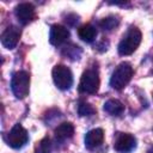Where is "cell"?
Masks as SVG:
<instances>
[{
	"label": "cell",
	"mask_w": 153,
	"mask_h": 153,
	"mask_svg": "<svg viewBox=\"0 0 153 153\" xmlns=\"http://www.w3.org/2000/svg\"><path fill=\"white\" fill-rule=\"evenodd\" d=\"M78 36L82 41H85L87 43H91V42L94 41V38L97 36V30L91 24H84L78 29Z\"/></svg>",
	"instance_id": "cell-13"
},
{
	"label": "cell",
	"mask_w": 153,
	"mask_h": 153,
	"mask_svg": "<svg viewBox=\"0 0 153 153\" xmlns=\"http://www.w3.org/2000/svg\"><path fill=\"white\" fill-rule=\"evenodd\" d=\"M141 38H142V35L137 27H135V26L129 27V30L126 32V35L123 36V38L121 39V42L118 44L120 55L133 54L137 49V47L140 45Z\"/></svg>",
	"instance_id": "cell-1"
},
{
	"label": "cell",
	"mask_w": 153,
	"mask_h": 153,
	"mask_svg": "<svg viewBox=\"0 0 153 153\" xmlns=\"http://www.w3.org/2000/svg\"><path fill=\"white\" fill-rule=\"evenodd\" d=\"M118 24V19H116L115 17H106V18H103L100 22H99V26L103 29V30H112L115 26H117Z\"/></svg>",
	"instance_id": "cell-16"
},
{
	"label": "cell",
	"mask_w": 153,
	"mask_h": 153,
	"mask_svg": "<svg viewBox=\"0 0 153 153\" xmlns=\"http://www.w3.org/2000/svg\"><path fill=\"white\" fill-rule=\"evenodd\" d=\"M69 37V31L67 27L60 24H55L50 29V35H49V41L53 45H60L63 42H66Z\"/></svg>",
	"instance_id": "cell-10"
},
{
	"label": "cell",
	"mask_w": 153,
	"mask_h": 153,
	"mask_svg": "<svg viewBox=\"0 0 153 153\" xmlns=\"http://www.w3.org/2000/svg\"><path fill=\"white\" fill-rule=\"evenodd\" d=\"M103 140H104L103 129L94 128V129H91L90 131L86 133V135H85V146L88 149H93V148L100 146Z\"/></svg>",
	"instance_id": "cell-11"
},
{
	"label": "cell",
	"mask_w": 153,
	"mask_h": 153,
	"mask_svg": "<svg viewBox=\"0 0 153 153\" xmlns=\"http://www.w3.org/2000/svg\"><path fill=\"white\" fill-rule=\"evenodd\" d=\"M133 76V67L129 62H121L110 78V86L115 90H122Z\"/></svg>",
	"instance_id": "cell-2"
},
{
	"label": "cell",
	"mask_w": 153,
	"mask_h": 153,
	"mask_svg": "<svg viewBox=\"0 0 153 153\" xmlns=\"http://www.w3.org/2000/svg\"><path fill=\"white\" fill-rule=\"evenodd\" d=\"M136 147V139L128 133H117L115 141H114V148L120 153H129Z\"/></svg>",
	"instance_id": "cell-7"
},
{
	"label": "cell",
	"mask_w": 153,
	"mask_h": 153,
	"mask_svg": "<svg viewBox=\"0 0 153 153\" xmlns=\"http://www.w3.org/2000/svg\"><path fill=\"white\" fill-rule=\"evenodd\" d=\"M27 140H29L27 131L19 123L14 124L12 127V129L7 134V143H8V146H11L12 148H16V149L22 148L23 146H25Z\"/></svg>",
	"instance_id": "cell-6"
},
{
	"label": "cell",
	"mask_w": 153,
	"mask_h": 153,
	"mask_svg": "<svg viewBox=\"0 0 153 153\" xmlns=\"http://www.w3.org/2000/svg\"><path fill=\"white\" fill-rule=\"evenodd\" d=\"M99 88V76L98 72L96 69H86L79 82V91L81 93H88L93 94Z\"/></svg>",
	"instance_id": "cell-5"
},
{
	"label": "cell",
	"mask_w": 153,
	"mask_h": 153,
	"mask_svg": "<svg viewBox=\"0 0 153 153\" xmlns=\"http://www.w3.org/2000/svg\"><path fill=\"white\" fill-rule=\"evenodd\" d=\"M54 84L60 90H69L73 85V74L71 69L65 65H56L53 68Z\"/></svg>",
	"instance_id": "cell-4"
},
{
	"label": "cell",
	"mask_w": 153,
	"mask_h": 153,
	"mask_svg": "<svg viewBox=\"0 0 153 153\" xmlns=\"http://www.w3.org/2000/svg\"><path fill=\"white\" fill-rule=\"evenodd\" d=\"M20 29L11 25L8 27H6V30L2 32L1 35V43L5 48L7 49H13L16 48V45L18 44V41L20 38Z\"/></svg>",
	"instance_id": "cell-9"
},
{
	"label": "cell",
	"mask_w": 153,
	"mask_h": 153,
	"mask_svg": "<svg viewBox=\"0 0 153 153\" xmlns=\"http://www.w3.org/2000/svg\"><path fill=\"white\" fill-rule=\"evenodd\" d=\"M78 112H79L80 116H90V115H92V114L96 112V109L91 104L82 102L78 106Z\"/></svg>",
	"instance_id": "cell-17"
},
{
	"label": "cell",
	"mask_w": 153,
	"mask_h": 153,
	"mask_svg": "<svg viewBox=\"0 0 153 153\" xmlns=\"http://www.w3.org/2000/svg\"><path fill=\"white\" fill-rule=\"evenodd\" d=\"M104 111L112 116H120L124 111V105L118 99H109L104 103Z\"/></svg>",
	"instance_id": "cell-14"
},
{
	"label": "cell",
	"mask_w": 153,
	"mask_h": 153,
	"mask_svg": "<svg viewBox=\"0 0 153 153\" xmlns=\"http://www.w3.org/2000/svg\"><path fill=\"white\" fill-rule=\"evenodd\" d=\"M30 87V75L25 71L16 72L11 80V88L13 94L18 99H23L29 94Z\"/></svg>",
	"instance_id": "cell-3"
},
{
	"label": "cell",
	"mask_w": 153,
	"mask_h": 153,
	"mask_svg": "<svg viewBox=\"0 0 153 153\" xmlns=\"http://www.w3.org/2000/svg\"><path fill=\"white\" fill-rule=\"evenodd\" d=\"M73 134H74V127L71 122H63L55 128V136L60 141L71 139Z\"/></svg>",
	"instance_id": "cell-12"
},
{
	"label": "cell",
	"mask_w": 153,
	"mask_h": 153,
	"mask_svg": "<svg viewBox=\"0 0 153 153\" xmlns=\"http://www.w3.org/2000/svg\"><path fill=\"white\" fill-rule=\"evenodd\" d=\"M50 151H51V143L48 136L43 137L35 147V153H50Z\"/></svg>",
	"instance_id": "cell-15"
},
{
	"label": "cell",
	"mask_w": 153,
	"mask_h": 153,
	"mask_svg": "<svg viewBox=\"0 0 153 153\" xmlns=\"http://www.w3.org/2000/svg\"><path fill=\"white\" fill-rule=\"evenodd\" d=\"M14 14H16L17 19L19 20V23H22L23 25L31 23L36 18L35 7L30 2H22L19 5H17L14 8Z\"/></svg>",
	"instance_id": "cell-8"
},
{
	"label": "cell",
	"mask_w": 153,
	"mask_h": 153,
	"mask_svg": "<svg viewBox=\"0 0 153 153\" xmlns=\"http://www.w3.org/2000/svg\"><path fill=\"white\" fill-rule=\"evenodd\" d=\"M148 153H153V148H152V149H149V151H148Z\"/></svg>",
	"instance_id": "cell-18"
}]
</instances>
